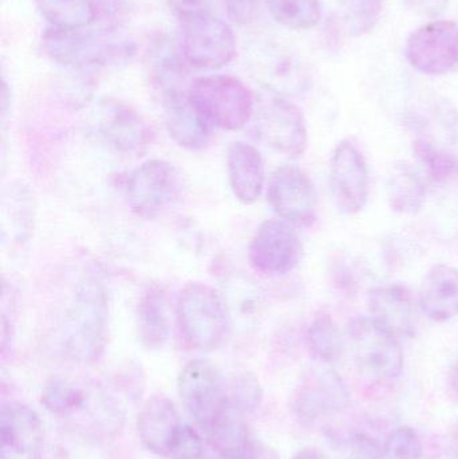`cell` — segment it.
Returning a JSON list of instances; mask_svg holds the SVG:
<instances>
[{"label": "cell", "mask_w": 458, "mask_h": 459, "mask_svg": "<svg viewBox=\"0 0 458 459\" xmlns=\"http://www.w3.org/2000/svg\"><path fill=\"white\" fill-rule=\"evenodd\" d=\"M107 332V291L96 275H85L75 288L65 317V352L77 363H94L104 353Z\"/></svg>", "instance_id": "1"}, {"label": "cell", "mask_w": 458, "mask_h": 459, "mask_svg": "<svg viewBox=\"0 0 458 459\" xmlns=\"http://www.w3.org/2000/svg\"><path fill=\"white\" fill-rule=\"evenodd\" d=\"M117 32L48 27L42 37L43 50L51 61L67 70L91 73L131 58L134 45Z\"/></svg>", "instance_id": "2"}, {"label": "cell", "mask_w": 458, "mask_h": 459, "mask_svg": "<svg viewBox=\"0 0 458 459\" xmlns=\"http://www.w3.org/2000/svg\"><path fill=\"white\" fill-rule=\"evenodd\" d=\"M177 320L183 339L196 351L217 350L230 331V313L222 296L206 283L191 282L180 291Z\"/></svg>", "instance_id": "3"}, {"label": "cell", "mask_w": 458, "mask_h": 459, "mask_svg": "<svg viewBox=\"0 0 458 459\" xmlns=\"http://www.w3.org/2000/svg\"><path fill=\"white\" fill-rule=\"evenodd\" d=\"M188 100L212 128L238 131L255 113V97L238 78L204 75L190 83Z\"/></svg>", "instance_id": "4"}, {"label": "cell", "mask_w": 458, "mask_h": 459, "mask_svg": "<svg viewBox=\"0 0 458 459\" xmlns=\"http://www.w3.org/2000/svg\"><path fill=\"white\" fill-rule=\"evenodd\" d=\"M245 61L250 75L268 93L288 99L306 91L311 82L303 62L281 43L268 38L249 40Z\"/></svg>", "instance_id": "5"}, {"label": "cell", "mask_w": 458, "mask_h": 459, "mask_svg": "<svg viewBox=\"0 0 458 459\" xmlns=\"http://www.w3.org/2000/svg\"><path fill=\"white\" fill-rule=\"evenodd\" d=\"M253 131L257 139L288 158H300L308 147L303 112L287 97L268 93L255 100Z\"/></svg>", "instance_id": "6"}, {"label": "cell", "mask_w": 458, "mask_h": 459, "mask_svg": "<svg viewBox=\"0 0 458 459\" xmlns=\"http://www.w3.org/2000/svg\"><path fill=\"white\" fill-rule=\"evenodd\" d=\"M349 337L355 363L365 377L374 380L400 377L405 358L400 339L394 334L371 317H357L350 323Z\"/></svg>", "instance_id": "7"}, {"label": "cell", "mask_w": 458, "mask_h": 459, "mask_svg": "<svg viewBox=\"0 0 458 459\" xmlns=\"http://www.w3.org/2000/svg\"><path fill=\"white\" fill-rule=\"evenodd\" d=\"M331 196L344 215H357L370 198V171L367 160L357 144L341 140L333 148L328 169Z\"/></svg>", "instance_id": "8"}, {"label": "cell", "mask_w": 458, "mask_h": 459, "mask_svg": "<svg viewBox=\"0 0 458 459\" xmlns=\"http://www.w3.org/2000/svg\"><path fill=\"white\" fill-rule=\"evenodd\" d=\"M177 391L183 406L203 430L229 404L228 383L217 367L206 360H193L183 367Z\"/></svg>", "instance_id": "9"}, {"label": "cell", "mask_w": 458, "mask_h": 459, "mask_svg": "<svg viewBox=\"0 0 458 459\" xmlns=\"http://www.w3.org/2000/svg\"><path fill=\"white\" fill-rule=\"evenodd\" d=\"M182 53L196 69L217 70L233 61L236 37L230 24L212 13L183 23Z\"/></svg>", "instance_id": "10"}, {"label": "cell", "mask_w": 458, "mask_h": 459, "mask_svg": "<svg viewBox=\"0 0 458 459\" xmlns=\"http://www.w3.org/2000/svg\"><path fill=\"white\" fill-rule=\"evenodd\" d=\"M182 174L166 160H148L137 167L128 179L126 196L139 217L153 218L179 198Z\"/></svg>", "instance_id": "11"}, {"label": "cell", "mask_w": 458, "mask_h": 459, "mask_svg": "<svg viewBox=\"0 0 458 459\" xmlns=\"http://www.w3.org/2000/svg\"><path fill=\"white\" fill-rule=\"evenodd\" d=\"M268 204L285 222L311 228L317 221V194L308 175L296 166H282L272 174Z\"/></svg>", "instance_id": "12"}, {"label": "cell", "mask_w": 458, "mask_h": 459, "mask_svg": "<svg viewBox=\"0 0 458 459\" xmlns=\"http://www.w3.org/2000/svg\"><path fill=\"white\" fill-rule=\"evenodd\" d=\"M303 255L300 235L282 220L264 222L249 246L250 264L264 274H287L300 264Z\"/></svg>", "instance_id": "13"}, {"label": "cell", "mask_w": 458, "mask_h": 459, "mask_svg": "<svg viewBox=\"0 0 458 459\" xmlns=\"http://www.w3.org/2000/svg\"><path fill=\"white\" fill-rule=\"evenodd\" d=\"M409 64L422 74L441 75L458 64V26L435 21L419 27L405 46Z\"/></svg>", "instance_id": "14"}, {"label": "cell", "mask_w": 458, "mask_h": 459, "mask_svg": "<svg viewBox=\"0 0 458 459\" xmlns=\"http://www.w3.org/2000/svg\"><path fill=\"white\" fill-rule=\"evenodd\" d=\"M350 393L341 377L328 364L309 369L296 394V417L306 426L335 417L349 406Z\"/></svg>", "instance_id": "15"}, {"label": "cell", "mask_w": 458, "mask_h": 459, "mask_svg": "<svg viewBox=\"0 0 458 459\" xmlns=\"http://www.w3.org/2000/svg\"><path fill=\"white\" fill-rule=\"evenodd\" d=\"M97 136L118 152H143L152 142L153 132L147 121L129 105L104 100L93 115Z\"/></svg>", "instance_id": "16"}, {"label": "cell", "mask_w": 458, "mask_h": 459, "mask_svg": "<svg viewBox=\"0 0 458 459\" xmlns=\"http://www.w3.org/2000/svg\"><path fill=\"white\" fill-rule=\"evenodd\" d=\"M370 317L397 339H413L419 331V302L406 286H376L367 294Z\"/></svg>", "instance_id": "17"}, {"label": "cell", "mask_w": 458, "mask_h": 459, "mask_svg": "<svg viewBox=\"0 0 458 459\" xmlns=\"http://www.w3.org/2000/svg\"><path fill=\"white\" fill-rule=\"evenodd\" d=\"M182 428L179 412L166 395L151 396L137 417V430L143 445L159 457H169Z\"/></svg>", "instance_id": "18"}, {"label": "cell", "mask_w": 458, "mask_h": 459, "mask_svg": "<svg viewBox=\"0 0 458 459\" xmlns=\"http://www.w3.org/2000/svg\"><path fill=\"white\" fill-rule=\"evenodd\" d=\"M0 438L3 449L24 459H40L43 425L39 415L24 404L4 407L0 415Z\"/></svg>", "instance_id": "19"}, {"label": "cell", "mask_w": 458, "mask_h": 459, "mask_svg": "<svg viewBox=\"0 0 458 459\" xmlns=\"http://www.w3.org/2000/svg\"><path fill=\"white\" fill-rule=\"evenodd\" d=\"M422 315L435 323H446L458 316V269L438 264L425 275L419 288Z\"/></svg>", "instance_id": "20"}, {"label": "cell", "mask_w": 458, "mask_h": 459, "mask_svg": "<svg viewBox=\"0 0 458 459\" xmlns=\"http://www.w3.org/2000/svg\"><path fill=\"white\" fill-rule=\"evenodd\" d=\"M229 182L234 196L241 204H253L260 199L265 182V166L260 151L244 142L229 147Z\"/></svg>", "instance_id": "21"}, {"label": "cell", "mask_w": 458, "mask_h": 459, "mask_svg": "<svg viewBox=\"0 0 458 459\" xmlns=\"http://www.w3.org/2000/svg\"><path fill=\"white\" fill-rule=\"evenodd\" d=\"M166 126L171 139L190 151L204 150L212 142V128L190 104L187 94L167 97Z\"/></svg>", "instance_id": "22"}, {"label": "cell", "mask_w": 458, "mask_h": 459, "mask_svg": "<svg viewBox=\"0 0 458 459\" xmlns=\"http://www.w3.org/2000/svg\"><path fill=\"white\" fill-rule=\"evenodd\" d=\"M390 209L401 215H416L427 204V186L421 174L410 163L401 161L390 169L386 182Z\"/></svg>", "instance_id": "23"}, {"label": "cell", "mask_w": 458, "mask_h": 459, "mask_svg": "<svg viewBox=\"0 0 458 459\" xmlns=\"http://www.w3.org/2000/svg\"><path fill=\"white\" fill-rule=\"evenodd\" d=\"M204 431L210 446L222 458L239 457L252 442L244 414L230 402Z\"/></svg>", "instance_id": "24"}, {"label": "cell", "mask_w": 458, "mask_h": 459, "mask_svg": "<svg viewBox=\"0 0 458 459\" xmlns=\"http://www.w3.org/2000/svg\"><path fill=\"white\" fill-rule=\"evenodd\" d=\"M137 331L140 342L148 350L163 347L169 339V313L163 291L151 289L140 299L137 305Z\"/></svg>", "instance_id": "25"}, {"label": "cell", "mask_w": 458, "mask_h": 459, "mask_svg": "<svg viewBox=\"0 0 458 459\" xmlns=\"http://www.w3.org/2000/svg\"><path fill=\"white\" fill-rule=\"evenodd\" d=\"M42 18L54 29H88L94 24L91 0H34Z\"/></svg>", "instance_id": "26"}, {"label": "cell", "mask_w": 458, "mask_h": 459, "mask_svg": "<svg viewBox=\"0 0 458 459\" xmlns=\"http://www.w3.org/2000/svg\"><path fill=\"white\" fill-rule=\"evenodd\" d=\"M309 350L323 364H333L341 360L346 351V339L341 328L330 315L316 316L307 333Z\"/></svg>", "instance_id": "27"}, {"label": "cell", "mask_w": 458, "mask_h": 459, "mask_svg": "<svg viewBox=\"0 0 458 459\" xmlns=\"http://www.w3.org/2000/svg\"><path fill=\"white\" fill-rule=\"evenodd\" d=\"M272 18L290 30H309L322 19L319 0H265Z\"/></svg>", "instance_id": "28"}, {"label": "cell", "mask_w": 458, "mask_h": 459, "mask_svg": "<svg viewBox=\"0 0 458 459\" xmlns=\"http://www.w3.org/2000/svg\"><path fill=\"white\" fill-rule=\"evenodd\" d=\"M413 151L419 163L427 169V174L436 182H445L457 174L456 156L430 137L419 136L414 139Z\"/></svg>", "instance_id": "29"}, {"label": "cell", "mask_w": 458, "mask_h": 459, "mask_svg": "<svg viewBox=\"0 0 458 459\" xmlns=\"http://www.w3.org/2000/svg\"><path fill=\"white\" fill-rule=\"evenodd\" d=\"M88 401V393L67 380H51L42 391V404L54 415H69L80 411Z\"/></svg>", "instance_id": "30"}, {"label": "cell", "mask_w": 458, "mask_h": 459, "mask_svg": "<svg viewBox=\"0 0 458 459\" xmlns=\"http://www.w3.org/2000/svg\"><path fill=\"white\" fill-rule=\"evenodd\" d=\"M344 23L352 37L367 34L378 23L384 0H341Z\"/></svg>", "instance_id": "31"}, {"label": "cell", "mask_w": 458, "mask_h": 459, "mask_svg": "<svg viewBox=\"0 0 458 459\" xmlns=\"http://www.w3.org/2000/svg\"><path fill=\"white\" fill-rule=\"evenodd\" d=\"M229 402L242 414H252L263 401V387L255 374L241 372L228 383Z\"/></svg>", "instance_id": "32"}, {"label": "cell", "mask_w": 458, "mask_h": 459, "mask_svg": "<svg viewBox=\"0 0 458 459\" xmlns=\"http://www.w3.org/2000/svg\"><path fill=\"white\" fill-rule=\"evenodd\" d=\"M386 459H421L422 445L419 434L408 426L395 429L385 442Z\"/></svg>", "instance_id": "33"}, {"label": "cell", "mask_w": 458, "mask_h": 459, "mask_svg": "<svg viewBox=\"0 0 458 459\" xmlns=\"http://www.w3.org/2000/svg\"><path fill=\"white\" fill-rule=\"evenodd\" d=\"M338 459H382L378 441L363 433H351L335 438Z\"/></svg>", "instance_id": "34"}, {"label": "cell", "mask_w": 458, "mask_h": 459, "mask_svg": "<svg viewBox=\"0 0 458 459\" xmlns=\"http://www.w3.org/2000/svg\"><path fill=\"white\" fill-rule=\"evenodd\" d=\"M94 11V24L104 31H120L128 16L126 0H91Z\"/></svg>", "instance_id": "35"}, {"label": "cell", "mask_w": 458, "mask_h": 459, "mask_svg": "<svg viewBox=\"0 0 458 459\" xmlns=\"http://www.w3.org/2000/svg\"><path fill=\"white\" fill-rule=\"evenodd\" d=\"M203 441L195 429L183 425L174 447L169 453L171 459H204Z\"/></svg>", "instance_id": "36"}, {"label": "cell", "mask_w": 458, "mask_h": 459, "mask_svg": "<svg viewBox=\"0 0 458 459\" xmlns=\"http://www.w3.org/2000/svg\"><path fill=\"white\" fill-rule=\"evenodd\" d=\"M167 4L172 15L183 23L212 13V0H167Z\"/></svg>", "instance_id": "37"}, {"label": "cell", "mask_w": 458, "mask_h": 459, "mask_svg": "<svg viewBox=\"0 0 458 459\" xmlns=\"http://www.w3.org/2000/svg\"><path fill=\"white\" fill-rule=\"evenodd\" d=\"M229 18L239 26L252 23L260 11V0H225Z\"/></svg>", "instance_id": "38"}, {"label": "cell", "mask_w": 458, "mask_h": 459, "mask_svg": "<svg viewBox=\"0 0 458 459\" xmlns=\"http://www.w3.org/2000/svg\"><path fill=\"white\" fill-rule=\"evenodd\" d=\"M249 455L252 459H280L276 450L263 442H250Z\"/></svg>", "instance_id": "39"}, {"label": "cell", "mask_w": 458, "mask_h": 459, "mask_svg": "<svg viewBox=\"0 0 458 459\" xmlns=\"http://www.w3.org/2000/svg\"><path fill=\"white\" fill-rule=\"evenodd\" d=\"M413 2L422 13L428 15H438L445 10L449 0H413Z\"/></svg>", "instance_id": "40"}, {"label": "cell", "mask_w": 458, "mask_h": 459, "mask_svg": "<svg viewBox=\"0 0 458 459\" xmlns=\"http://www.w3.org/2000/svg\"><path fill=\"white\" fill-rule=\"evenodd\" d=\"M292 459H328L322 452L316 449L300 450Z\"/></svg>", "instance_id": "41"}, {"label": "cell", "mask_w": 458, "mask_h": 459, "mask_svg": "<svg viewBox=\"0 0 458 459\" xmlns=\"http://www.w3.org/2000/svg\"><path fill=\"white\" fill-rule=\"evenodd\" d=\"M449 383H451L452 391L458 399V361L449 372Z\"/></svg>", "instance_id": "42"}, {"label": "cell", "mask_w": 458, "mask_h": 459, "mask_svg": "<svg viewBox=\"0 0 458 459\" xmlns=\"http://www.w3.org/2000/svg\"><path fill=\"white\" fill-rule=\"evenodd\" d=\"M2 459H11L10 455H7V452H5V450H3L2 452Z\"/></svg>", "instance_id": "43"}]
</instances>
